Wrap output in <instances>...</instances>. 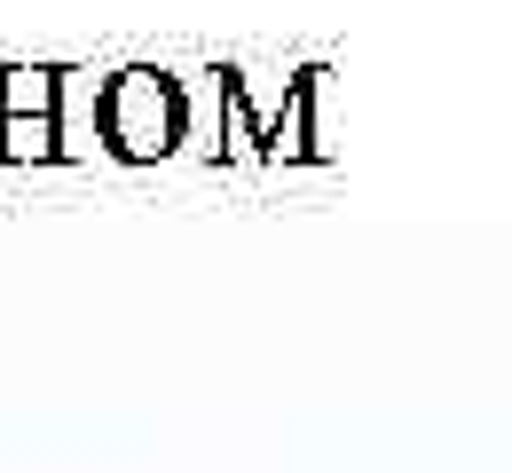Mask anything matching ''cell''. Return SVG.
<instances>
[{
	"label": "cell",
	"instance_id": "7a4b0ae2",
	"mask_svg": "<svg viewBox=\"0 0 512 473\" xmlns=\"http://www.w3.org/2000/svg\"><path fill=\"white\" fill-rule=\"evenodd\" d=\"M56 71H8L0 79V150L8 158H56Z\"/></svg>",
	"mask_w": 512,
	"mask_h": 473
},
{
	"label": "cell",
	"instance_id": "6da1fadb",
	"mask_svg": "<svg viewBox=\"0 0 512 473\" xmlns=\"http://www.w3.org/2000/svg\"><path fill=\"white\" fill-rule=\"evenodd\" d=\"M95 119H103V142L119 158H166L182 142V87L166 71H119L103 87Z\"/></svg>",
	"mask_w": 512,
	"mask_h": 473
}]
</instances>
